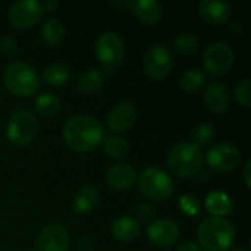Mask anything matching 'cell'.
Masks as SVG:
<instances>
[{"label":"cell","mask_w":251,"mask_h":251,"mask_svg":"<svg viewBox=\"0 0 251 251\" xmlns=\"http://www.w3.org/2000/svg\"><path fill=\"white\" fill-rule=\"evenodd\" d=\"M63 138L69 149L78 153H88L101 144L104 129L99 119L91 115L71 116L63 125Z\"/></svg>","instance_id":"1"},{"label":"cell","mask_w":251,"mask_h":251,"mask_svg":"<svg viewBox=\"0 0 251 251\" xmlns=\"http://www.w3.org/2000/svg\"><path fill=\"white\" fill-rule=\"evenodd\" d=\"M200 247L207 251H226L235 241V228L225 218L210 216L197 231Z\"/></svg>","instance_id":"2"},{"label":"cell","mask_w":251,"mask_h":251,"mask_svg":"<svg viewBox=\"0 0 251 251\" xmlns=\"http://www.w3.org/2000/svg\"><path fill=\"white\" fill-rule=\"evenodd\" d=\"M6 88L18 97H29L40 88V76L37 71L25 62H12L3 74Z\"/></svg>","instance_id":"3"},{"label":"cell","mask_w":251,"mask_h":251,"mask_svg":"<svg viewBox=\"0 0 251 251\" xmlns=\"http://www.w3.org/2000/svg\"><path fill=\"white\" fill-rule=\"evenodd\" d=\"M203 159L204 156L201 147L190 141H182L171 149L168 154V166L175 175L181 178H188L196 175L201 169Z\"/></svg>","instance_id":"4"},{"label":"cell","mask_w":251,"mask_h":251,"mask_svg":"<svg viewBox=\"0 0 251 251\" xmlns=\"http://www.w3.org/2000/svg\"><path fill=\"white\" fill-rule=\"evenodd\" d=\"M138 188L150 200L163 201L174 193L172 178L160 168H147L138 178Z\"/></svg>","instance_id":"5"},{"label":"cell","mask_w":251,"mask_h":251,"mask_svg":"<svg viewBox=\"0 0 251 251\" xmlns=\"http://www.w3.org/2000/svg\"><path fill=\"white\" fill-rule=\"evenodd\" d=\"M38 129V121L35 115L26 109H19L12 113L6 125V137L12 144L26 146L29 144Z\"/></svg>","instance_id":"6"},{"label":"cell","mask_w":251,"mask_h":251,"mask_svg":"<svg viewBox=\"0 0 251 251\" xmlns=\"http://www.w3.org/2000/svg\"><path fill=\"white\" fill-rule=\"evenodd\" d=\"M96 56L106 71H115L122 63L125 56L122 38L113 31L103 32L96 41Z\"/></svg>","instance_id":"7"},{"label":"cell","mask_w":251,"mask_h":251,"mask_svg":"<svg viewBox=\"0 0 251 251\" xmlns=\"http://www.w3.org/2000/svg\"><path fill=\"white\" fill-rule=\"evenodd\" d=\"M234 65V51L224 41L212 43L203 53V66L212 76L226 75Z\"/></svg>","instance_id":"8"},{"label":"cell","mask_w":251,"mask_h":251,"mask_svg":"<svg viewBox=\"0 0 251 251\" xmlns=\"http://www.w3.org/2000/svg\"><path fill=\"white\" fill-rule=\"evenodd\" d=\"M44 15L43 1L21 0L15 1L9 9V24L18 29H28L40 22Z\"/></svg>","instance_id":"9"},{"label":"cell","mask_w":251,"mask_h":251,"mask_svg":"<svg viewBox=\"0 0 251 251\" xmlns=\"http://www.w3.org/2000/svg\"><path fill=\"white\" fill-rule=\"evenodd\" d=\"M174 66V56L171 50L163 46V44H156L151 46L143 60V68L144 72L151 78V79H163L166 78Z\"/></svg>","instance_id":"10"},{"label":"cell","mask_w":251,"mask_h":251,"mask_svg":"<svg viewBox=\"0 0 251 251\" xmlns=\"http://www.w3.org/2000/svg\"><path fill=\"white\" fill-rule=\"evenodd\" d=\"M206 162L216 172H231L240 165L241 153L229 143H219L207 151Z\"/></svg>","instance_id":"11"},{"label":"cell","mask_w":251,"mask_h":251,"mask_svg":"<svg viewBox=\"0 0 251 251\" xmlns=\"http://www.w3.org/2000/svg\"><path fill=\"white\" fill-rule=\"evenodd\" d=\"M138 119L137 107L129 101L116 103L106 116V125L113 132H126L129 131Z\"/></svg>","instance_id":"12"},{"label":"cell","mask_w":251,"mask_h":251,"mask_svg":"<svg viewBox=\"0 0 251 251\" xmlns=\"http://www.w3.org/2000/svg\"><path fill=\"white\" fill-rule=\"evenodd\" d=\"M181 231L176 222L171 219H159L149 225L147 237L156 247H171L179 240Z\"/></svg>","instance_id":"13"},{"label":"cell","mask_w":251,"mask_h":251,"mask_svg":"<svg viewBox=\"0 0 251 251\" xmlns=\"http://www.w3.org/2000/svg\"><path fill=\"white\" fill-rule=\"evenodd\" d=\"M69 234L62 225H50L44 228L35 243L37 251H68L69 250Z\"/></svg>","instance_id":"14"},{"label":"cell","mask_w":251,"mask_h":251,"mask_svg":"<svg viewBox=\"0 0 251 251\" xmlns=\"http://www.w3.org/2000/svg\"><path fill=\"white\" fill-rule=\"evenodd\" d=\"M137 181V172L134 168L125 163L113 165L106 172V182L110 188L116 191H125L129 190L134 182Z\"/></svg>","instance_id":"15"},{"label":"cell","mask_w":251,"mask_h":251,"mask_svg":"<svg viewBox=\"0 0 251 251\" xmlns=\"http://www.w3.org/2000/svg\"><path fill=\"white\" fill-rule=\"evenodd\" d=\"M204 101L213 113H224L229 109L231 94L225 84L210 82L204 90Z\"/></svg>","instance_id":"16"},{"label":"cell","mask_w":251,"mask_h":251,"mask_svg":"<svg viewBox=\"0 0 251 251\" xmlns=\"http://www.w3.org/2000/svg\"><path fill=\"white\" fill-rule=\"evenodd\" d=\"M199 13L204 22L210 25H222L231 16V6L226 1L204 0L199 4Z\"/></svg>","instance_id":"17"},{"label":"cell","mask_w":251,"mask_h":251,"mask_svg":"<svg viewBox=\"0 0 251 251\" xmlns=\"http://www.w3.org/2000/svg\"><path fill=\"white\" fill-rule=\"evenodd\" d=\"M131 10L135 15V18L144 24V25H156L163 15L162 4L154 0H135L131 1Z\"/></svg>","instance_id":"18"},{"label":"cell","mask_w":251,"mask_h":251,"mask_svg":"<svg viewBox=\"0 0 251 251\" xmlns=\"http://www.w3.org/2000/svg\"><path fill=\"white\" fill-rule=\"evenodd\" d=\"M140 234H141V225L134 218L124 216L112 224V235L115 240L121 243H131L137 240Z\"/></svg>","instance_id":"19"},{"label":"cell","mask_w":251,"mask_h":251,"mask_svg":"<svg viewBox=\"0 0 251 251\" xmlns=\"http://www.w3.org/2000/svg\"><path fill=\"white\" fill-rule=\"evenodd\" d=\"M99 191L93 185H84L78 188L72 200V209L78 215H87L93 212L99 203Z\"/></svg>","instance_id":"20"},{"label":"cell","mask_w":251,"mask_h":251,"mask_svg":"<svg viewBox=\"0 0 251 251\" xmlns=\"http://www.w3.org/2000/svg\"><path fill=\"white\" fill-rule=\"evenodd\" d=\"M204 209L207 213L216 218H224L234 210V203L231 197L222 191H212L204 200Z\"/></svg>","instance_id":"21"},{"label":"cell","mask_w":251,"mask_h":251,"mask_svg":"<svg viewBox=\"0 0 251 251\" xmlns=\"http://www.w3.org/2000/svg\"><path fill=\"white\" fill-rule=\"evenodd\" d=\"M103 82H104V75L101 71L88 69L79 76L78 84H76V90L84 96H91L103 87Z\"/></svg>","instance_id":"22"},{"label":"cell","mask_w":251,"mask_h":251,"mask_svg":"<svg viewBox=\"0 0 251 251\" xmlns=\"http://www.w3.org/2000/svg\"><path fill=\"white\" fill-rule=\"evenodd\" d=\"M41 38L46 44L56 47L65 38V26L56 18H49L41 26Z\"/></svg>","instance_id":"23"},{"label":"cell","mask_w":251,"mask_h":251,"mask_svg":"<svg viewBox=\"0 0 251 251\" xmlns=\"http://www.w3.org/2000/svg\"><path fill=\"white\" fill-rule=\"evenodd\" d=\"M59 109H60V100L54 94L43 93V94H38L34 100V110L40 116H44V118L54 116L59 112Z\"/></svg>","instance_id":"24"},{"label":"cell","mask_w":251,"mask_h":251,"mask_svg":"<svg viewBox=\"0 0 251 251\" xmlns=\"http://www.w3.org/2000/svg\"><path fill=\"white\" fill-rule=\"evenodd\" d=\"M103 151L112 159H124L129 153V143L119 135H110L103 141Z\"/></svg>","instance_id":"25"},{"label":"cell","mask_w":251,"mask_h":251,"mask_svg":"<svg viewBox=\"0 0 251 251\" xmlns=\"http://www.w3.org/2000/svg\"><path fill=\"white\" fill-rule=\"evenodd\" d=\"M43 79L46 84H49L51 87L65 85L69 79V69L62 63L49 65L43 72Z\"/></svg>","instance_id":"26"},{"label":"cell","mask_w":251,"mask_h":251,"mask_svg":"<svg viewBox=\"0 0 251 251\" xmlns=\"http://www.w3.org/2000/svg\"><path fill=\"white\" fill-rule=\"evenodd\" d=\"M204 82H206V75L199 68H190V69L184 71V74L181 75V79H179L181 88L188 93L199 91L204 85Z\"/></svg>","instance_id":"27"},{"label":"cell","mask_w":251,"mask_h":251,"mask_svg":"<svg viewBox=\"0 0 251 251\" xmlns=\"http://www.w3.org/2000/svg\"><path fill=\"white\" fill-rule=\"evenodd\" d=\"M174 47L178 53L181 54H190V53H194L199 50L200 47V41L196 35L193 34H181L178 35L175 40H174Z\"/></svg>","instance_id":"28"},{"label":"cell","mask_w":251,"mask_h":251,"mask_svg":"<svg viewBox=\"0 0 251 251\" xmlns=\"http://www.w3.org/2000/svg\"><path fill=\"white\" fill-rule=\"evenodd\" d=\"M216 132H215V126L209 122H201L200 125H197L193 129V140L194 144L201 147V146H207L213 141Z\"/></svg>","instance_id":"29"},{"label":"cell","mask_w":251,"mask_h":251,"mask_svg":"<svg viewBox=\"0 0 251 251\" xmlns=\"http://www.w3.org/2000/svg\"><path fill=\"white\" fill-rule=\"evenodd\" d=\"M178 206L182 210V213L187 215V216H197V215H200V210H201L200 201L191 194L181 196L179 201H178Z\"/></svg>","instance_id":"30"},{"label":"cell","mask_w":251,"mask_h":251,"mask_svg":"<svg viewBox=\"0 0 251 251\" xmlns=\"http://www.w3.org/2000/svg\"><path fill=\"white\" fill-rule=\"evenodd\" d=\"M250 87H251V81L250 78H246L243 79L237 87H235V91H234V97L235 100L240 103V106L243 107H250V101H251V94H250Z\"/></svg>","instance_id":"31"},{"label":"cell","mask_w":251,"mask_h":251,"mask_svg":"<svg viewBox=\"0 0 251 251\" xmlns=\"http://www.w3.org/2000/svg\"><path fill=\"white\" fill-rule=\"evenodd\" d=\"M16 50H18V44H16V41L13 38H10V37L0 38V51L1 53L10 56V54H15Z\"/></svg>","instance_id":"32"},{"label":"cell","mask_w":251,"mask_h":251,"mask_svg":"<svg viewBox=\"0 0 251 251\" xmlns=\"http://www.w3.org/2000/svg\"><path fill=\"white\" fill-rule=\"evenodd\" d=\"M176 251H203V249L196 243H185L181 247H178Z\"/></svg>","instance_id":"33"},{"label":"cell","mask_w":251,"mask_h":251,"mask_svg":"<svg viewBox=\"0 0 251 251\" xmlns=\"http://www.w3.org/2000/svg\"><path fill=\"white\" fill-rule=\"evenodd\" d=\"M250 168H251V160H249L246 163V168H244V174H243V178H244V184L247 188L251 187V176H250Z\"/></svg>","instance_id":"34"},{"label":"cell","mask_w":251,"mask_h":251,"mask_svg":"<svg viewBox=\"0 0 251 251\" xmlns=\"http://www.w3.org/2000/svg\"><path fill=\"white\" fill-rule=\"evenodd\" d=\"M59 6L57 0H47V1H43V7H44V12L47 10H54L56 7Z\"/></svg>","instance_id":"35"},{"label":"cell","mask_w":251,"mask_h":251,"mask_svg":"<svg viewBox=\"0 0 251 251\" xmlns=\"http://www.w3.org/2000/svg\"><path fill=\"white\" fill-rule=\"evenodd\" d=\"M232 251H243V250H232Z\"/></svg>","instance_id":"36"},{"label":"cell","mask_w":251,"mask_h":251,"mask_svg":"<svg viewBox=\"0 0 251 251\" xmlns=\"http://www.w3.org/2000/svg\"><path fill=\"white\" fill-rule=\"evenodd\" d=\"M4 251H13V250H4Z\"/></svg>","instance_id":"37"}]
</instances>
